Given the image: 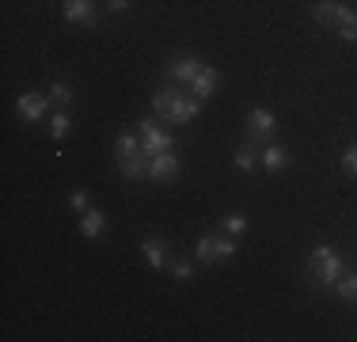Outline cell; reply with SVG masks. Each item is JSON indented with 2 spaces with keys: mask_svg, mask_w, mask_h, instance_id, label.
Listing matches in <instances>:
<instances>
[{
  "mask_svg": "<svg viewBox=\"0 0 357 342\" xmlns=\"http://www.w3.org/2000/svg\"><path fill=\"white\" fill-rule=\"evenodd\" d=\"M198 110H202V99L190 96V91H175L172 84H164V88L152 96V114L164 118V122L190 126L194 118H198Z\"/></svg>",
  "mask_w": 357,
  "mask_h": 342,
  "instance_id": "obj_1",
  "label": "cell"
},
{
  "mask_svg": "<svg viewBox=\"0 0 357 342\" xmlns=\"http://www.w3.org/2000/svg\"><path fill=\"white\" fill-rule=\"evenodd\" d=\"M350 270L346 267V259L335 251L331 244H319L316 251L308 255V274H312V285H319V289H335L338 285V278Z\"/></svg>",
  "mask_w": 357,
  "mask_h": 342,
  "instance_id": "obj_2",
  "label": "cell"
},
{
  "mask_svg": "<svg viewBox=\"0 0 357 342\" xmlns=\"http://www.w3.org/2000/svg\"><path fill=\"white\" fill-rule=\"evenodd\" d=\"M240 251V244H236V236L228 232H213V236H198V244H194V259L198 262H220V259H232V255Z\"/></svg>",
  "mask_w": 357,
  "mask_h": 342,
  "instance_id": "obj_3",
  "label": "cell"
},
{
  "mask_svg": "<svg viewBox=\"0 0 357 342\" xmlns=\"http://www.w3.org/2000/svg\"><path fill=\"white\" fill-rule=\"evenodd\" d=\"M243 130H248V141H255L259 149H262V144H270V141H274V133H278L274 110H266V107L248 110V122H243Z\"/></svg>",
  "mask_w": 357,
  "mask_h": 342,
  "instance_id": "obj_4",
  "label": "cell"
},
{
  "mask_svg": "<svg viewBox=\"0 0 357 342\" xmlns=\"http://www.w3.org/2000/svg\"><path fill=\"white\" fill-rule=\"evenodd\" d=\"M206 68V61H202L198 54H183V57H172L164 68V76H167V84H183V88H190L194 84V76Z\"/></svg>",
  "mask_w": 357,
  "mask_h": 342,
  "instance_id": "obj_5",
  "label": "cell"
},
{
  "mask_svg": "<svg viewBox=\"0 0 357 342\" xmlns=\"http://www.w3.org/2000/svg\"><path fill=\"white\" fill-rule=\"evenodd\" d=\"M137 133H141V149H144V156H160V152H175V137L172 133H164L152 118H144V122L137 126Z\"/></svg>",
  "mask_w": 357,
  "mask_h": 342,
  "instance_id": "obj_6",
  "label": "cell"
},
{
  "mask_svg": "<svg viewBox=\"0 0 357 342\" xmlns=\"http://www.w3.org/2000/svg\"><path fill=\"white\" fill-rule=\"evenodd\" d=\"M183 175V164H178L175 152H160V156H149V179L152 183H175Z\"/></svg>",
  "mask_w": 357,
  "mask_h": 342,
  "instance_id": "obj_7",
  "label": "cell"
},
{
  "mask_svg": "<svg viewBox=\"0 0 357 342\" xmlns=\"http://www.w3.org/2000/svg\"><path fill=\"white\" fill-rule=\"evenodd\" d=\"M61 8H65V20L69 23H80V27L96 31V23H99L96 0H61Z\"/></svg>",
  "mask_w": 357,
  "mask_h": 342,
  "instance_id": "obj_8",
  "label": "cell"
},
{
  "mask_svg": "<svg viewBox=\"0 0 357 342\" xmlns=\"http://www.w3.org/2000/svg\"><path fill=\"white\" fill-rule=\"evenodd\" d=\"M46 107H50V96H38V91H23V96L15 99V114H20L23 122H42V118H46Z\"/></svg>",
  "mask_w": 357,
  "mask_h": 342,
  "instance_id": "obj_9",
  "label": "cell"
},
{
  "mask_svg": "<svg viewBox=\"0 0 357 342\" xmlns=\"http://www.w3.org/2000/svg\"><path fill=\"white\" fill-rule=\"evenodd\" d=\"M217 88H220V73L206 65L198 76H194V84H190L186 91H190V96H198V99H213V96H217Z\"/></svg>",
  "mask_w": 357,
  "mask_h": 342,
  "instance_id": "obj_10",
  "label": "cell"
},
{
  "mask_svg": "<svg viewBox=\"0 0 357 342\" xmlns=\"http://www.w3.org/2000/svg\"><path fill=\"white\" fill-rule=\"evenodd\" d=\"M259 168H266V171L289 168V149H285V144H278V141L262 144V149H259Z\"/></svg>",
  "mask_w": 357,
  "mask_h": 342,
  "instance_id": "obj_11",
  "label": "cell"
},
{
  "mask_svg": "<svg viewBox=\"0 0 357 342\" xmlns=\"http://www.w3.org/2000/svg\"><path fill=\"white\" fill-rule=\"evenodd\" d=\"M118 175L130 179V183L149 179V156H144V152H137V156H122V160H118Z\"/></svg>",
  "mask_w": 357,
  "mask_h": 342,
  "instance_id": "obj_12",
  "label": "cell"
},
{
  "mask_svg": "<svg viewBox=\"0 0 357 342\" xmlns=\"http://www.w3.org/2000/svg\"><path fill=\"white\" fill-rule=\"evenodd\" d=\"M141 255H144V262H149L152 270H164V267H167V244H164L160 236L141 239Z\"/></svg>",
  "mask_w": 357,
  "mask_h": 342,
  "instance_id": "obj_13",
  "label": "cell"
},
{
  "mask_svg": "<svg viewBox=\"0 0 357 342\" xmlns=\"http://www.w3.org/2000/svg\"><path fill=\"white\" fill-rule=\"evenodd\" d=\"M335 31H338L342 42H357V8H350L346 0H342V8H338V15H335Z\"/></svg>",
  "mask_w": 357,
  "mask_h": 342,
  "instance_id": "obj_14",
  "label": "cell"
},
{
  "mask_svg": "<svg viewBox=\"0 0 357 342\" xmlns=\"http://www.w3.org/2000/svg\"><path fill=\"white\" fill-rule=\"evenodd\" d=\"M103 228H107V217L99 209H84L80 213V232H84V239H99V236H103Z\"/></svg>",
  "mask_w": 357,
  "mask_h": 342,
  "instance_id": "obj_15",
  "label": "cell"
},
{
  "mask_svg": "<svg viewBox=\"0 0 357 342\" xmlns=\"http://www.w3.org/2000/svg\"><path fill=\"white\" fill-rule=\"evenodd\" d=\"M232 164L240 168V171H255V168H259V144H255V141H243V144H236V152H232Z\"/></svg>",
  "mask_w": 357,
  "mask_h": 342,
  "instance_id": "obj_16",
  "label": "cell"
},
{
  "mask_svg": "<svg viewBox=\"0 0 357 342\" xmlns=\"http://www.w3.org/2000/svg\"><path fill=\"white\" fill-rule=\"evenodd\" d=\"M338 8H342V0H316V4H312V20H316L319 27H335Z\"/></svg>",
  "mask_w": 357,
  "mask_h": 342,
  "instance_id": "obj_17",
  "label": "cell"
},
{
  "mask_svg": "<svg viewBox=\"0 0 357 342\" xmlns=\"http://www.w3.org/2000/svg\"><path fill=\"white\" fill-rule=\"evenodd\" d=\"M137 152H144L141 149V133H118L114 137V156L122 160V156H137Z\"/></svg>",
  "mask_w": 357,
  "mask_h": 342,
  "instance_id": "obj_18",
  "label": "cell"
},
{
  "mask_svg": "<svg viewBox=\"0 0 357 342\" xmlns=\"http://www.w3.org/2000/svg\"><path fill=\"white\" fill-rule=\"evenodd\" d=\"M73 130V118L69 110H54V118H50V141H65Z\"/></svg>",
  "mask_w": 357,
  "mask_h": 342,
  "instance_id": "obj_19",
  "label": "cell"
},
{
  "mask_svg": "<svg viewBox=\"0 0 357 342\" xmlns=\"http://www.w3.org/2000/svg\"><path fill=\"white\" fill-rule=\"evenodd\" d=\"M335 293L342 297L346 304H357V274H350L346 270L342 278H338V285H335Z\"/></svg>",
  "mask_w": 357,
  "mask_h": 342,
  "instance_id": "obj_20",
  "label": "cell"
},
{
  "mask_svg": "<svg viewBox=\"0 0 357 342\" xmlns=\"http://www.w3.org/2000/svg\"><path fill=\"white\" fill-rule=\"evenodd\" d=\"M220 232H228V236L240 239L243 232H248V217H243V213H232V217H225V221H220Z\"/></svg>",
  "mask_w": 357,
  "mask_h": 342,
  "instance_id": "obj_21",
  "label": "cell"
},
{
  "mask_svg": "<svg viewBox=\"0 0 357 342\" xmlns=\"http://www.w3.org/2000/svg\"><path fill=\"white\" fill-rule=\"evenodd\" d=\"M50 103L69 107V103H73V88H69V84H61V80H54V84H50Z\"/></svg>",
  "mask_w": 357,
  "mask_h": 342,
  "instance_id": "obj_22",
  "label": "cell"
},
{
  "mask_svg": "<svg viewBox=\"0 0 357 342\" xmlns=\"http://www.w3.org/2000/svg\"><path fill=\"white\" fill-rule=\"evenodd\" d=\"M167 270H172V278H175V281H190V278H194V262H190V259H175V262H167Z\"/></svg>",
  "mask_w": 357,
  "mask_h": 342,
  "instance_id": "obj_23",
  "label": "cell"
},
{
  "mask_svg": "<svg viewBox=\"0 0 357 342\" xmlns=\"http://www.w3.org/2000/svg\"><path fill=\"white\" fill-rule=\"evenodd\" d=\"M342 168H346V175L357 179V141H350V144L342 149Z\"/></svg>",
  "mask_w": 357,
  "mask_h": 342,
  "instance_id": "obj_24",
  "label": "cell"
},
{
  "mask_svg": "<svg viewBox=\"0 0 357 342\" xmlns=\"http://www.w3.org/2000/svg\"><path fill=\"white\" fill-rule=\"evenodd\" d=\"M69 202H73V209H76V213L91 209V194H88V191H73V194H69Z\"/></svg>",
  "mask_w": 357,
  "mask_h": 342,
  "instance_id": "obj_25",
  "label": "cell"
},
{
  "mask_svg": "<svg viewBox=\"0 0 357 342\" xmlns=\"http://www.w3.org/2000/svg\"><path fill=\"white\" fill-rule=\"evenodd\" d=\"M133 0H107V12H130Z\"/></svg>",
  "mask_w": 357,
  "mask_h": 342,
  "instance_id": "obj_26",
  "label": "cell"
}]
</instances>
